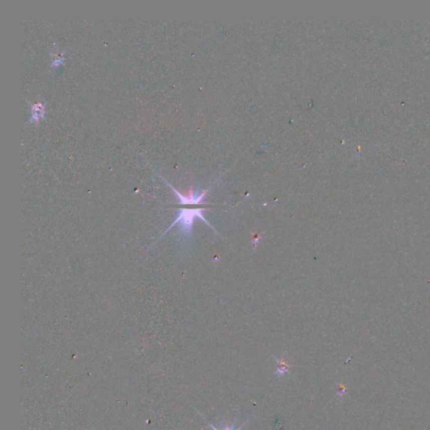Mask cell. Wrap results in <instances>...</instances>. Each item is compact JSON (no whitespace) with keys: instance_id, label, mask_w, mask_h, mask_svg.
Instances as JSON below:
<instances>
[{"instance_id":"cell-1","label":"cell","mask_w":430,"mask_h":430,"mask_svg":"<svg viewBox=\"0 0 430 430\" xmlns=\"http://www.w3.org/2000/svg\"><path fill=\"white\" fill-rule=\"evenodd\" d=\"M207 209H201V208H182L178 209V216L175 219V221L173 222L172 225L161 235L160 238L158 240H160L161 237H163V235L168 233L172 228L175 226L176 224H180L181 233L183 234V236L186 238H190L191 233H192V229H193V223L196 218L201 219L203 221L205 222L208 224V225L211 227L209 224V222L207 221L206 219H204L203 216V211L206 210Z\"/></svg>"},{"instance_id":"cell-2","label":"cell","mask_w":430,"mask_h":430,"mask_svg":"<svg viewBox=\"0 0 430 430\" xmlns=\"http://www.w3.org/2000/svg\"><path fill=\"white\" fill-rule=\"evenodd\" d=\"M27 101V100H26ZM31 106V117L29 124H38L41 120L44 119L46 113V106L41 102L32 103L27 101Z\"/></svg>"},{"instance_id":"cell-3","label":"cell","mask_w":430,"mask_h":430,"mask_svg":"<svg viewBox=\"0 0 430 430\" xmlns=\"http://www.w3.org/2000/svg\"><path fill=\"white\" fill-rule=\"evenodd\" d=\"M276 362L278 364V367H277V370H276V373L275 375H279V376H284L285 374L288 373L289 372V369L291 367V365H289L288 362H286V360L285 359H281V360H278V359L275 358Z\"/></svg>"},{"instance_id":"cell-4","label":"cell","mask_w":430,"mask_h":430,"mask_svg":"<svg viewBox=\"0 0 430 430\" xmlns=\"http://www.w3.org/2000/svg\"><path fill=\"white\" fill-rule=\"evenodd\" d=\"M52 57V63L51 65V67H59L60 65L63 64V62H64L65 57L63 56V53L62 54H51Z\"/></svg>"},{"instance_id":"cell-5","label":"cell","mask_w":430,"mask_h":430,"mask_svg":"<svg viewBox=\"0 0 430 430\" xmlns=\"http://www.w3.org/2000/svg\"><path fill=\"white\" fill-rule=\"evenodd\" d=\"M246 422H247V421H246L245 423H243V425H241V426H240V427L236 430L242 429V427H244V425H245ZM208 423H209V426H210V427H211L213 429L219 430L218 429V428H216V427H214V425L212 424L211 422H208ZM223 430H234V426H232V427H229V426H228V425H227V426H225V427H224V429Z\"/></svg>"}]
</instances>
